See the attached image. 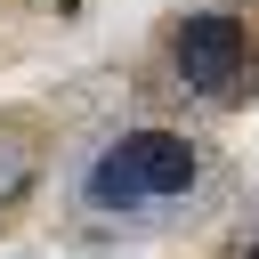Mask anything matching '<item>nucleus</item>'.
Here are the masks:
<instances>
[{
    "mask_svg": "<svg viewBox=\"0 0 259 259\" xmlns=\"http://www.w3.org/2000/svg\"><path fill=\"white\" fill-rule=\"evenodd\" d=\"M194 170H202V162H194V146H186L178 130H130V138H113V146L97 154L89 202H97V210H146V202L186 194Z\"/></svg>",
    "mask_w": 259,
    "mask_h": 259,
    "instance_id": "f257e3e1",
    "label": "nucleus"
},
{
    "mask_svg": "<svg viewBox=\"0 0 259 259\" xmlns=\"http://www.w3.org/2000/svg\"><path fill=\"white\" fill-rule=\"evenodd\" d=\"M170 65H178V81H186L194 97L235 105V97L251 89L259 49H251V32H243L235 16H186V24L170 32Z\"/></svg>",
    "mask_w": 259,
    "mask_h": 259,
    "instance_id": "f03ea898",
    "label": "nucleus"
},
{
    "mask_svg": "<svg viewBox=\"0 0 259 259\" xmlns=\"http://www.w3.org/2000/svg\"><path fill=\"white\" fill-rule=\"evenodd\" d=\"M251 259H259V251H251Z\"/></svg>",
    "mask_w": 259,
    "mask_h": 259,
    "instance_id": "7ed1b4c3",
    "label": "nucleus"
}]
</instances>
